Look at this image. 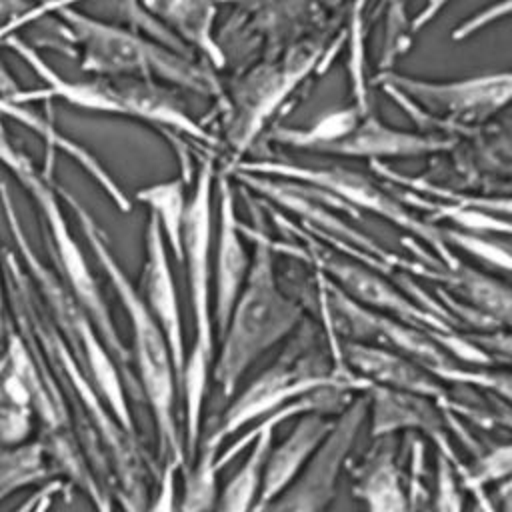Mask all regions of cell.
<instances>
[{"label":"cell","instance_id":"1","mask_svg":"<svg viewBox=\"0 0 512 512\" xmlns=\"http://www.w3.org/2000/svg\"><path fill=\"white\" fill-rule=\"evenodd\" d=\"M64 204L76 214L78 224L82 228V236L92 248L100 268L104 270L108 282L112 284L116 298L120 300L122 310L128 316L132 330V362L138 372V384L142 390V400H146L154 428L158 434V450L164 462H176L178 466L186 464L184 436L178 428L176 418V396L178 390V374L174 366V358L168 346V340L152 316L140 288L128 278L122 264L118 262L108 236L96 218L76 200L68 190H60Z\"/></svg>","mask_w":512,"mask_h":512},{"label":"cell","instance_id":"2","mask_svg":"<svg viewBox=\"0 0 512 512\" xmlns=\"http://www.w3.org/2000/svg\"><path fill=\"white\" fill-rule=\"evenodd\" d=\"M214 162L206 158L194 180L188 198L182 238V264L186 266L190 308L194 320V340L186 350L180 376V394L184 404V450L186 460L194 458L202 440V408L214 366V308H212V196Z\"/></svg>","mask_w":512,"mask_h":512},{"label":"cell","instance_id":"3","mask_svg":"<svg viewBox=\"0 0 512 512\" xmlns=\"http://www.w3.org/2000/svg\"><path fill=\"white\" fill-rule=\"evenodd\" d=\"M0 46L12 50L42 82L40 88H22L14 98L8 100L22 104L62 100L78 110L132 118L162 130L186 134L206 144H214L210 132H206L186 112L180 98L160 82L100 76L92 80H68L62 78L20 34H10L0 42Z\"/></svg>","mask_w":512,"mask_h":512},{"label":"cell","instance_id":"4","mask_svg":"<svg viewBox=\"0 0 512 512\" xmlns=\"http://www.w3.org/2000/svg\"><path fill=\"white\" fill-rule=\"evenodd\" d=\"M52 16L66 28L74 58H78L84 72L100 78L150 80L204 96H220V84L214 74L186 52L74 6L62 8Z\"/></svg>","mask_w":512,"mask_h":512},{"label":"cell","instance_id":"5","mask_svg":"<svg viewBox=\"0 0 512 512\" xmlns=\"http://www.w3.org/2000/svg\"><path fill=\"white\" fill-rule=\"evenodd\" d=\"M300 320V306L276 280L268 242L256 240L248 278L220 334V350L212 366V380L224 402L238 392L254 362L290 336Z\"/></svg>","mask_w":512,"mask_h":512},{"label":"cell","instance_id":"6","mask_svg":"<svg viewBox=\"0 0 512 512\" xmlns=\"http://www.w3.org/2000/svg\"><path fill=\"white\" fill-rule=\"evenodd\" d=\"M0 208L6 220V226L12 234L16 254L22 262L26 276L32 282V288L40 294V298L44 300V304L48 306L50 314L60 324V328L76 344V350L82 354V360L86 364L90 382L98 390V396L106 404L108 412L114 416V420L126 434L134 436L132 412L128 406L126 388H124V380L118 364L114 362L108 346L104 344L90 316L82 310V306L76 302L68 286L62 282L60 274L54 272L32 250L28 234L18 218V212L6 182H0Z\"/></svg>","mask_w":512,"mask_h":512},{"label":"cell","instance_id":"7","mask_svg":"<svg viewBox=\"0 0 512 512\" xmlns=\"http://www.w3.org/2000/svg\"><path fill=\"white\" fill-rule=\"evenodd\" d=\"M16 180L20 186L26 190V194L34 200L40 220L44 224V232L48 234L50 240V250L54 256V262L58 266V274L62 282L68 286L76 302L82 306V310L90 316L92 324L96 326L98 334L102 336L104 344L108 346L114 362L118 364L122 376H128L130 384V394L136 400H142V390L140 384L134 376V372L128 368L132 362V356L128 348L124 346L116 324L112 320L110 308L106 304V298L100 290V284L96 282V276L86 260L84 250L80 248V242L76 240L68 218L62 208V198H60V188L50 176V170H40L34 162L22 170Z\"/></svg>","mask_w":512,"mask_h":512},{"label":"cell","instance_id":"8","mask_svg":"<svg viewBox=\"0 0 512 512\" xmlns=\"http://www.w3.org/2000/svg\"><path fill=\"white\" fill-rule=\"evenodd\" d=\"M322 390L364 392L366 384L348 368H330L318 352L296 342V346L288 348L274 364L232 396L218 424L200 444L222 450V444L244 426H252L274 410Z\"/></svg>","mask_w":512,"mask_h":512},{"label":"cell","instance_id":"9","mask_svg":"<svg viewBox=\"0 0 512 512\" xmlns=\"http://www.w3.org/2000/svg\"><path fill=\"white\" fill-rule=\"evenodd\" d=\"M366 418L368 396L358 392L334 416L330 432L304 468L262 512H324L336 494L338 478Z\"/></svg>","mask_w":512,"mask_h":512},{"label":"cell","instance_id":"10","mask_svg":"<svg viewBox=\"0 0 512 512\" xmlns=\"http://www.w3.org/2000/svg\"><path fill=\"white\" fill-rule=\"evenodd\" d=\"M378 82L390 94L416 100L422 110L458 122H480L512 104V68L456 80L384 72Z\"/></svg>","mask_w":512,"mask_h":512},{"label":"cell","instance_id":"11","mask_svg":"<svg viewBox=\"0 0 512 512\" xmlns=\"http://www.w3.org/2000/svg\"><path fill=\"white\" fill-rule=\"evenodd\" d=\"M244 170L248 172H268L274 176H286V178H296V180H308L312 184H322L326 190L330 188L334 194H342L344 198H348L350 202L368 208L384 218H388L390 222L406 228L408 232L418 234L420 238H424L428 244H432L434 250H438L446 262L450 264V268L458 266L460 262L452 256V252L446 248V240L440 234V230L412 218L400 204H396L390 196H386L382 190H378L376 186H372L368 180L360 178L358 174L352 172H338V170H316V168H306V166H288V164H244Z\"/></svg>","mask_w":512,"mask_h":512},{"label":"cell","instance_id":"12","mask_svg":"<svg viewBox=\"0 0 512 512\" xmlns=\"http://www.w3.org/2000/svg\"><path fill=\"white\" fill-rule=\"evenodd\" d=\"M218 196V236L216 252L212 256V308L214 326L220 336L238 294L248 278L252 258L242 242V228L236 216V202L230 180L226 176L216 178Z\"/></svg>","mask_w":512,"mask_h":512},{"label":"cell","instance_id":"13","mask_svg":"<svg viewBox=\"0 0 512 512\" xmlns=\"http://www.w3.org/2000/svg\"><path fill=\"white\" fill-rule=\"evenodd\" d=\"M142 296L152 316L160 324L178 374V390L180 376L186 360V342H184V326L178 290L170 266V250L160 230V224L154 216H148L144 228V266H142Z\"/></svg>","mask_w":512,"mask_h":512},{"label":"cell","instance_id":"14","mask_svg":"<svg viewBox=\"0 0 512 512\" xmlns=\"http://www.w3.org/2000/svg\"><path fill=\"white\" fill-rule=\"evenodd\" d=\"M322 266L328 276L334 278L332 284H336L348 298L358 302L360 306L380 312V314H390L396 320H402L410 326L434 332H446V324L438 320L434 314L426 312L424 308L416 306L412 300H408L404 294H400L390 282L380 278L376 272L356 264L348 262L344 258H334V256H322Z\"/></svg>","mask_w":512,"mask_h":512},{"label":"cell","instance_id":"15","mask_svg":"<svg viewBox=\"0 0 512 512\" xmlns=\"http://www.w3.org/2000/svg\"><path fill=\"white\" fill-rule=\"evenodd\" d=\"M342 356L350 366L348 370L366 386L418 394L430 400L444 396L440 378L400 352L372 342H348Z\"/></svg>","mask_w":512,"mask_h":512},{"label":"cell","instance_id":"16","mask_svg":"<svg viewBox=\"0 0 512 512\" xmlns=\"http://www.w3.org/2000/svg\"><path fill=\"white\" fill-rule=\"evenodd\" d=\"M454 146V140L412 134L386 126L374 116H360L358 122L340 138L324 144L318 152L354 156V158H414L432 152H444Z\"/></svg>","mask_w":512,"mask_h":512},{"label":"cell","instance_id":"17","mask_svg":"<svg viewBox=\"0 0 512 512\" xmlns=\"http://www.w3.org/2000/svg\"><path fill=\"white\" fill-rule=\"evenodd\" d=\"M324 412H308L296 418L292 430L280 440V444L270 446L264 464L262 490L258 498L256 512H262L304 468L316 448L322 444L326 434L330 432L334 418Z\"/></svg>","mask_w":512,"mask_h":512},{"label":"cell","instance_id":"18","mask_svg":"<svg viewBox=\"0 0 512 512\" xmlns=\"http://www.w3.org/2000/svg\"><path fill=\"white\" fill-rule=\"evenodd\" d=\"M0 118L2 120H6V118L14 120L16 124L24 126L26 130H32L44 142L46 148L58 150V152L66 154L70 160H74L100 186V190L110 198V202L120 212H130L132 210L130 198L120 188L116 178L104 168V164L86 146L68 138L60 128H56L50 118H46L40 112H36L34 108H30V104L0 98Z\"/></svg>","mask_w":512,"mask_h":512},{"label":"cell","instance_id":"19","mask_svg":"<svg viewBox=\"0 0 512 512\" xmlns=\"http://www.w3.org/2000/svg\"><path fill=\"white\" fill-rule=\"evenodd\" d=\"M364 392L368 396V416L372 418V434L376 438L402 428H420L438 442L446 458H452L440 412L430 398L378 386H366Z\"/></svg>","mask_w":512,"mask_h":512},{"label":"cell","instance_id":"20","mask_svg":"<svg viewBox=\"0 0 512 512\" xmlns=\"http://www.w3.org/2000/svg\"><path fill=\"white\" fill-rule=\"evenodd\" d=\"M144 8L166 24L190 50L202 52L214 68H222L226 58L214 40L216 6L212 0H142Z\"/></svg>","mask_w":512,"mask_h":512},{"label":"cell","instance_id":"21","mask_svg":"<svg viewBox=\"0 0 512 512\" xmlns=\"http://www.w3.org/2000/svg\"><path fill=\"white\" fill-rule=\"evenodd\" d=\"M354 494L364 502L366 512H410V498L402 488L388 444L368 456L356 476Z\"/></svg>","mask_w":512,"mask_h":512},{"label":"cell","instance_id":"22","mask_svg":"<svg viewBox=\"0 0 512 512\" xmlns=\"http://www.w3.org/2000/svg\"><path fill=\"white\" fill-rule=\"evenodd\" d=\"M136 200L148 206L150 216H154L160 224L168 250L182 264V238H184V220L188 210L186 180L178 176V178L144 186L136 192Z\"/></svg>","mask_w":512,"mask_h":512},{"label":"cell","instance_id":"23","mask_svg":"<svg viewBox=\"0 0 512 512\" xmlns=\"http://www.w3.org/2000/svg\"><path fill=\"white\" fill-rule=\"evenodd\" d=\"M454 286L472 302L478 314L492 324H506L512 328V288L488 274L468 266H454L450 270Z\"/></svg>","mask_w":512,"mask_h":512},{"label":"cell","instance_id":"24","mask_svg":"<svg viewBox=\"0 0 512 512\" xmlns=\"http://www.w3.org/2000/svg\"><path fill=\"white\" fill-rule=\"evenodd\" d=\"M220 450L198 444V450L194 454V466L186 472L184 480V494L178 504L180 512H216L218 502V458Z\"/></svg>","mask_w":512,"mask_h":512},{"label":"cell","instance_id":"25","mask_svg":"<svg viewBox=\"0 0 512 512\" xmlns=\"http://www.w3.org/2000/svg\"><path fill=\"white\" fill-rule=\"evenodd\" d=\"M512 16V0H496L484 8H480L476 14L468 16L466 20H462L454 30H452V40L454 42H464L470 36L482 32L484 28L510 18Z\"/></svg>","mask_w":512,"mask_h":512},{"label":"cell","instance_id":"26","mask_svg":"<svg viewBox=\"0 0 512 512\" xmlns=\"http://www.w3.org/2000/svg\"><path fill=\"white\" fill-rule=\"evenodd\" d=\"M32 432V410L6 404L0 408V446H22Z\"/></svg>","mask_w":512,"mask_h":512},{"label":"cell","instance_id":"27","mask_svg":"<svg viewBox=\"0 0 512 512\" xmlns=\"http://www.w3.org/2000/svg\"><path fill=\"white\" fill-rule=\"evenodd\" d=\"M454 464L444 454L438 456V482H436V512H464L462 494L456 482Z\"/></svg>","mask_w":512,"mask_h":512},{"label":"cell","instance_id":"28","mask_svg":"<svg viewBox=\"0 0 512 512\" xmlns=\"http://www.w3.org/2000/svg\"><path fill=\"white\" fill-rule=\"evenodd\" d=\"M440 380H458V382H470V384H482L496 394L504 396L506 400L512 402V372H488V370H462V368H452L446 372Z\"/></svg>","mask_w":512,"mask_h":512},{"label":"cell","instance_id":"29","mask_svg":"<svg viewBox=\"0 0 512 512\" xmlns=\"http://www.w3.org/2000/svg\"><path fill=\"white\" fill-rule=\"evenodd\" d=\"M180 468L182 466H178L176 462H164L160 478H158V490L144 512H178L176 472Z\"/></svg>","mask_w":512,"mask_h":512},{"label":"cell","instance_id":"30","mask_svg":"<svg viewBox=\"0 0 512 512\" xmlns=\"http://www.w3.org/2000/svg\"><path fill=\"white\" fill-rule=\"evenodd\" d=\"M42 0H0V42L8 36L10 26Z\"/></svg>","mask_w":512,"mask_h":512},{"label":"cell","instance_id":"31","mask_svg":"<svg viewBox=\"0 0 512 512\" xmlns=\"http://www.w3.org/2000/svg\"><path fill=\"white\" fill-rule=\"evenodd\" d=\"M448 2H450V0H432V2L424 4V8L416 14V18H414V22H412V30L424 28L430 20H434V18L438 16V12H440Z\"/></svg>","mask_w":512,"mask_h":512},{"label":"cell","instance_id":"32","mask_svg":"<svg viewBox=\"0 0 512 512\" xmlns=\"http://www.w3.org/2000/svg\"><path fill=\"white\" fill-rule=\"evenodd\" d=\"M60 490H64V484H62L60 480H48V482L44 484L42 496H40V500H38V504L34 506L32 512H50L52 500H54V496H56Z\"/></svg>","mask_w":512,"mask_h":512},{"label":"cell","instance_id":"33","mask_svg":"<svg viewBox=\"0 0 512 512\" xmlns=\"http://www.w3.org/2000/svg\"><path fill=\"white\" fill-rule=\"evenodd\" d=\"M24 86L16 82V78L10 74L6 64L0 60V98H14Z\"/></svg>","mask_w":512,"mask_h":512},{"label":"cell","instance_id":"34","mask_svg":"<svg viewBox=\"0 0 512 512\" xmlns=\"http://www.w3.org/2000/svg\"><path fill=\"white\" fill-rule=\"evenodd\" d=\"M8 316H6V282H4V264H2V252H0V340L6 338L8 330Z\"/></svg>","mask_w":512,"mask_h":512},{"label":"cell","instance_id":"35","mask_svg":"<svg viewBox=\"0 0 512 512\" xmlns=\"http://www.w3.org/2000/svg\"><path fill=\"white\" fill-rule=\"evenodd\" d=\"M472 490V498L478 502V506L482 508V512H498V508L492 504V500L486 496L482 486H468Z\"/></svg>","mask_w":512,"mask_h":512},{"label":"cell","instance_id":"36","mask_svg":"<svg viewBox=\"0 0 512 512\" xmlns=\"http://www.w3.org/2000/svg\"><path fill=\"white\" fill-rule=\"evenodd\" d=\"M42 490H44V486H42L38 492H34L32 496H28L26 500H22L14 512H32V510H34V506L38 504L40 496H42Z\"/></svg>","mask_w":512,"mask_h":512},{"label":"cell","instance_id":"37","mask_svg":"<svg viewBox=\"0 0 512 512\" xmlns=\"http://www.w3.org/2000/svg\"><path fill=\"white\" fill-rule=\"evenodd\" d=\"M8 404V400H6V396H4V390H2V382H0V408L2 406H6Z\"/></svg>","mask_w":512,"mask_h":512},{"label":"cell","instance_id":"38","mask_svg":"<svg viewBox=\"0 0 512 512\" xmlns=\"http://www.w3.org/2000/svg\"><path fill=\"white\" fill-rule=\"evenodd\" d=\"M4 498H6V494H0V502H2V500H4Z\"/></svg>","mask_w":512,"mask_h":512}]
</instances>
